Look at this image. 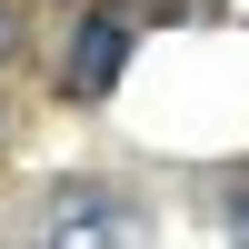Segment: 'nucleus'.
Masks as SVG:
<instances>
[{"label": "nucleus", "instance_id": "obj_1", "mask_svg": "<svg viewBox=\"0 0 249 249\" xmlns=\"http://www.w3.org/2000/svg\"><path fill=\"white\" fill-rule=\"evenodd\" d=\"M130 50H140V20H120V10H90V20L70 30L60 90H70V100H110V90H120V70H130Z\"/></svg>", "mask_w": 249, "mask_h": 249}, {"label": "nucleus", "instance_id": "obj_3", "mask_svg": "<svg viewBox=\"0 0 249 249\" xmlns=\"http://www.w3.org/2000/svg\"><path fill=\"white\" fill-rule=\"evenodd\" d=\"M230 249H249V179L230 190Z\"/></svg>", "mask_w": 249, "mask_h": 249}, {"label": "nucleus", "instance_id": "obj_2", "mask_svg": "<svg viewBox=\"0 0 249 249\" xmlns=\"http://www.w3.org/2000/svg\"><path fill=\"white\" fill-rule=\"evenodd\" d=\"M50 249H140V199L130 190H60Z\"/></svg>", "mask_w": 249, "mask_h": 249}]
</instances>
